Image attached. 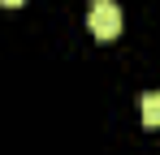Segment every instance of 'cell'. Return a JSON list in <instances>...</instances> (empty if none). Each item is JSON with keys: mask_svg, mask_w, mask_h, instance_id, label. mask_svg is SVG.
<instances>
[{"mask_svg": "<svg viewBox=\"0 0 160 155\" xmlns=\"http://www.w3.org/2000/svg\"><path fill=\"white\" fill-rule=\"evenodd\" d=\"M87 26H91L95 39H112V35L121 30V9H117L112 0H91V9H87Z\"/></svg>", "mask_w": 160, "mask_h": 155, "instance_id": "cell-1", "label": "cell"}, {"mask_svg": "<svg viewBox=\"0 0 160 155\" xmlns=\"http://www.w3.org/2000/svg\"><path fill=\"white\" fill-rule=\"evenodd\" d=\"M143 125L160 129V91H152V95H143Z\"/></svg>", "mask_w": 160, "mask_h": 155, "instance_id": "cell-2", "label": "cell"}, {"mask_svg": "<svg viewBox=\"0 0 160 155\" xmlns=\"http://www.w3.org/2000/svg\"><path fill=\"white\" fill-rule=\"evenodd\" d=\"M0 4H9V9H13V4H26V0H0Z\"/></svg>", "mask_w": 160, "mask_h": 155, "instance_id": "cell-3", "label": "cell"}]
</instances>
